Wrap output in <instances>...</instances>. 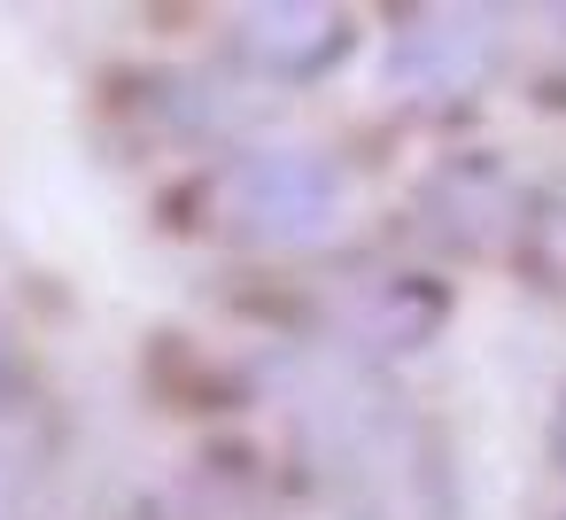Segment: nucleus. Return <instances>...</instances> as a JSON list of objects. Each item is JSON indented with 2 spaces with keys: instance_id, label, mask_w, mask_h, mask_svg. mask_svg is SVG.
Segmentation results:
<instances>
[{
  "instance_id": "1",
  "label": "nucleus",
  "mask_w": 566,
  "mask_h": 520,
  "mask_svg": "<svg viewBox=\"0 0 566 520\" xmlns=\"http://www.w3.org/2000/svg\"><path fill=\"white\" fill-rule=\"evenodd\" d=\"M342 164L318 148H256L226 171V218L241 241L264 249H303L342 226Z\"/></svg>"
},
{
  "instance_id": "2",
  "label": "nucleus",
  "mask_w": 566,
  "mask_h": 520,
  "mask_svg": "<svg viewBox=\"0 0 566 520\" xmlns=\"http://www.w3.org/2000/svg\"><path fill=\"white\" fill-rule=\"evenodd\" d=\"M496 40H504V24L489 9H411V17H396V40H388V86L419 94V102L458 94L496 63Z\"/></svg>"
},
{
  "instance_id": "3",
  "label": "nucleus",
  "mask_w": 566,
  "mask_h": 520,
  "mask_svg": "<svg viewBox=\"0 0 566 520\" xmlns=\"http://www.w3.org/2000/svg\"><path fill=\"white\" fill-rule=\"evenodd\" d=\"M233 48L249 71L280 79V86H303V79H326L357 32L342 9H311V0H264V9H241L233 17Z\"/></svg>"
},
{
  "instance_id": "4",
  "label": "nucleus",
  "mask_w": 566,
  "mask_h": 520,
  "mask_svg": "<svg viewBox=\"0 0 566 520\" xmlns=\"http://www.w3.org/2000/svg\"><path fill=\"white\" fill-rule=\"evenodd\" d=\"M512 218H520V187H512V171L496 156H458V164L427 171V187H419V226L442 249L481 257V249H496L512 233Z\"/></svg>"
},
{
  "instance_id": "5",
  "label": "nucleus",
  "mask_w": 566,
  "mask_h": 520,
  "mask_svg": "<svg viewBox=\"0 0 566 520\" xmlns=\"http://www.w3.org/2000/svg\"><path fill=\"white\" fill-rule=\"evenodd\" d=\"M434 326H442V295L427 280H380L349 311V342H365V350H419Z\"/></svg>"
},
{
  "instance_id": "6",
  "label": "nucleus",
  "mask_w": 566,
  "mask_h": 520,
  "mask_svg": "<svg viewBox=\"0 0 566 520\" xmlns=\"http://www.w3.org/2000/svg\"><path fill=\"white\" fill-rule=\"evenodd\" d=\"M551 450H558V466H566V404H558V419H551Z\"/></svg>"
}]
</instances>
